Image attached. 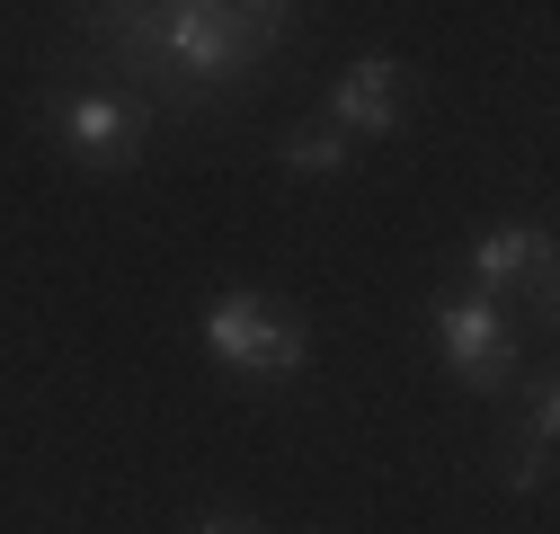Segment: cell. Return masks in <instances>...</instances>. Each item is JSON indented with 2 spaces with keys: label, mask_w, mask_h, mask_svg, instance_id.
Returning a JSON list of instances; mask_svg holds the SVG:
<instances>
[{
  "label": "cell",
  "mask_w": 560,
  "mask_h": 534,
  "mask_svg": "<svg viewBox=\"0 0 560 534\" xmlns=\"http://www.w3.org/2000/svg\"><path fill=\"white\" fill-rule=\"evenodd\" d=\"M90 36L116 54V72L133 90L214 98V90L249 81L258 62L294 36V10H276V0H249V10H223V0H161V10H90Z\"/></svg>",
  "instance_id": "cell-1"
},
{
  "label": "cell",
  "mask_w": 560,
  "mask_h": 534,
  "mask_svg": "<svg viewBox=\"0 0 560 534\" xmlns=\"http://www.w3.org/2000/svg\"><path fill=\"white\" fill-rule=\"evenodd\" d=\"M205 348L232 374H249V383H294L312 365V329L285 321L267 294H214L205 303Z\"/></svg>",
  "instance_id": "cell-2"
},
{
  "label": "cell",
  "mask_w": 560,
  "mask_h": 534,
  "mask_svg": "<svg viewBox=\"0 0 560 534\" xmlns=\"http://www.w3.org/2000/svg\"><path fill=\"white\" fill-rule=\"evenodd\" d=\"M45 125L81 170H133V152H143V134H152V116L133 98H116V90H54Z\"/></svg>",
  "instance_id": "cell-3"
},
{
  "label": "cell",
  "mask_w": 560,
  "mask_h": 534,
  "mask_svg": "<svg viewBox=\"0 0 560 534\" xmlns=\"http://www.w3.org/2000/svg\"><path fill=\"white\" fill-rule=\"evenodd\" d=\"M428 329H436L445 365L471 392H508L516 383V329H508V312L489 303V294H436L428 303Z\"/></svg>",
  "instance_id": "cell-4"
},
{
  "label": "cell",
  "mask_w": 560,
  "mask_h": 534,
  "mask_svg": "<svg viewBox=\"0 0 560 534\" xmlns=\"http://www.w3.org/2000/svg\"><path fill=\"white\" fill-rule=\"evenodd\" d=\"M551 232L542 223H489L480 241H471V294H489V303H508V294H534V303H551Z\"/></svg>",
  "instance_id": "cell-5"
},
{
  "label": "cell",
  "mask_w": 560,
  "mask_h": 534,
  "mask_svg": "<svg viewBox=\"0 0 560 534\" xmlns=\"http://www.w3.org/2000/svg\"><path fill=\"white\" fill-rule=\"evenodd\" d=\"M400 107H409V62H392V54H365V62H347V72L329 81V116L320 125H338L347 143H374V134H392L400 125Z\"/></svg>",
  "instance_id": "cell-6"
},
{
  "label": "cell",
  "mask_w": 560,
  "mask_h": 534,
  "mask_svg": "<svg viewBox=\"0 0 560 534\" xmlns=\"http://www.w3.org/2000/svg\"><path fill=\"white\" fill-rule=\"evenodd\" d=\"M276 161H285V178H347L357 170V143H347L338 125H294L285 143H276Z\"/></svg>",
  "instance_id": "cell-7"
},
{
  "label": "cell",
  "mask_w": 560,
  "mask_h": 534,
  "mask_svg": "<svg viewBox=\"0 0 560 534\" xmlns=\"http://www.w3.org/2000/svg\"><path fill=\"white\" fill-rule=\"evenodd\" d=\"M551 437H560V383H551V374H534V392H525V445H542V454H551Z\"/></svg>",
  "instance_id": "cell-8"
},
{
  "label": "cell",
  "mask_w": 560,
  "mask_h": 534,
  "mask_svg": "<svg viewBox=\"0 0 560 534\" xmlns=\"http://www.w3.org/2000/svg\"><path fill=\"white\" fill-rule=\"evenodd\" d=\"M542 473H551V454H542V445H525V437H516V454H499V481H508L516 499H525V490H542Z\"/></svg>",
  "instance_id": "cell-9"
},
{
  "label": "cell",
  "mask_w": 560,
  "mask_h": 534,
  "mask_svg": "<svg viewBox=\"0 0 560 534\" xmlns=\"http://www.w3.org/2000/svg\"><path fill=\"white\" fill-rule=\"evenodd\" d=\"M196 534H258V525H249V516H232V508H214V516H205Z\"/></svg>",
  "instance_id": "cell-10"
}]
</instances>
